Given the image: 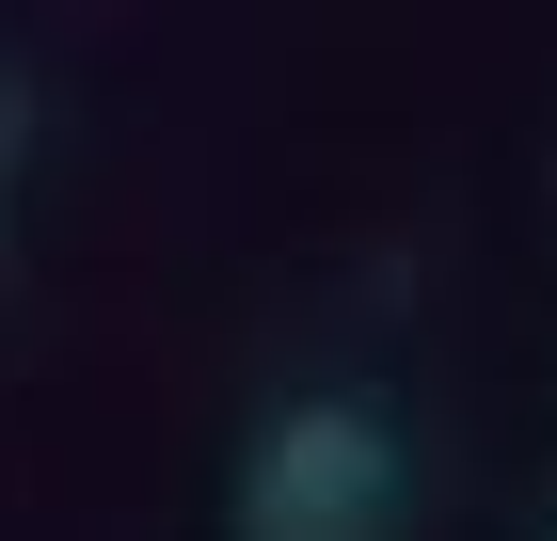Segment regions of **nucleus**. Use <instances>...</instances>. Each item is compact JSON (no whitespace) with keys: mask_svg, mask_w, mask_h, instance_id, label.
<instances>
[{"mask_svg":"<svg viewBox=\"0 0 557 541\" xmlns=\"http://www.w3.org/2000/svg\"><path fill=\"white\" fill-rule=\"evenodd\" d=\"M239 541H398V430L367 398H287L239 462Z\"/></svg>","mask_w":557,"mask_h":541,"instance_id":"nucleus-1","label":"nucleus"},{"mask_svg":"<svg viewBox=\"0 0 557 541\" xmlns=\"http://www.w3.org/2000/svg\"><path fill=\"white\" fill-rule=\"evenodd\" d=\"M16 127H33V96H16V81H0V192H16Z\"/></svg>","mask_w":557,"mask_h":541,"instance_id":"nucleus-2","label":"nucleus"}]
</instances>
